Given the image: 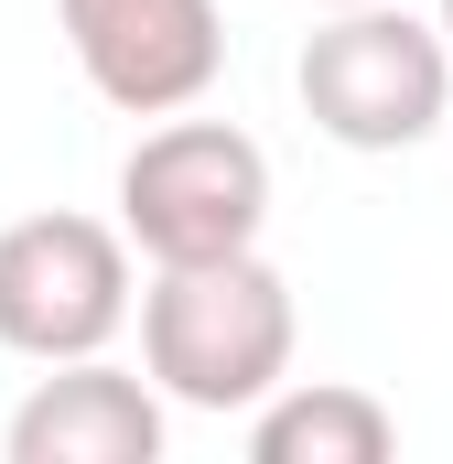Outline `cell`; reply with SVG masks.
<instances>
[{
	"mask_svg": "<svg viewBox=\"0 0 453 464\" xmlns=\"http://www.w3.org/2000/svg\"><path fill=\"white\" fill-rule=\"evenodd\" d=\"M313 11H335V0H313Z\"/></svg>",
	"mask_w": 453,
	"mask_h": 464,
	"instance_id": "obj_9",
	"label": "cell"
},
{
	"mask_svg": "<svg viewBox=\"0 0 453 464\" xmlns=\"http://www.w3.org/2000/svg\"><path fill=\"white\" fill-rule=\"evenodd\" d=\"M292 87H303V119L324 140H345V151H410L453 109V54L400 0H335L313 22L303 65H292Z\"/></svg>",
	"mask_w": 453,
	"mask_h": 464,
	"instance_id": "obj_2",
	"label": "cell"
},
{
	"mask_svg": "<svg viewBox=\"0 0 453 464\" xmlns=\"http://www.w3.org/2000/svg\"><path fill=\"white\" fill-rule=\"evenodd\" d=\"M11 464H162V389L109 356H54L0 432Z\"/></svg>",
	"mask_w": 453,
	"mask_h": 464,
	"instance_id": "obj_6",
	"label": "cell"
},
{
	"mask_svg": "<svg viewBox=\"0 0 453 464\" xmlns=\"http://www.w3.org/2000/svg\"><path fill=\"white\" fill-rule=\"evenodd\" d=\"M270 227V151L237 119H162L140 130V151L119 162V237L162 270V259H226L259 248Z\"/></svg>",
	"mask_w": 453,
	"mask_h": 464,
	"instance_id": "obj_3",
	"label": "cell"
},
{
	"mask_svg": "<svg viewBox=\"0 0 453 464\" xmlns=\"http://www.w3.org/2000/svg\"><path fill=\"white\" fill-rule=\"evenodd\" d=\"M130 324V237L109 217L43 206L22 227H0V346L54 367V356H109Z\"/></svg>",
	"mask_w": 453,
	"mask_h": 464,
	"instance_id": "obj_4",
	"label": "cell"
},
{
	"mask_svg": "<svg viewBox=\"0 0 453 464\" xmlns=\"http://www.w3.org/2000/svg\"><path fill=\"white\" fill-rule=\"evenodd\" d=\"M76 76L119 119H173L226 76V11L217 0H54Z\"/></svg>",
	"mask_w": 453,
	"mask_h": 464,
	"instance_id": "obj_5",
	"label": "cell"
},
{
	"mask_svg": "<svg viewBox=\"0 0 453 464\" xmlns=\"http://www.w3.org/2000/svg\"><path fill=\"white\" fill-rule=\"evenodd\" d=\"M432 33H443V54H453V0H443V22H432Z\"/></svg>",
	"mask_w": 453,
	"mask_h": 464,
	"instance_id": "obj_8",
	"label": "cell"
},
{
	"mask_svg": "<svg viewBox=\"0 0 453 464\" xmlns=\"http://www.w3.org/2000/svg\"><path fill=\"white\" fill-rule=\"evenodd\" d=\"M292 281L259 259V248H226V259H162L151 292H140V378L184 411H259L281 378H292Z\"/></svg>",
	"mask_w": 453,
	"mask_h": 464,
	"instance_id": "obj_1",
	"label": "cell"
},
{
	"mask_svg": "<svg viewBox=\"0 0 453 464\" xmlns=\"http://www.w3.org/2000/svg\"><path fill=\"white\" fill-rule=\"evenodd\" d=\"M389 443H400V421L356 378H281L248 411V454L259 464H389Z\"/></svg>",
	"mask_w": 453,
	"mask_h": 464,
	"instance_id": "obj_7",
	"label": "cell"
}]
</instances>
